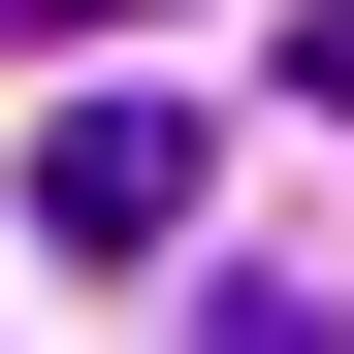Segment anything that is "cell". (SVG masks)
Returning a JSON list of instances; mask_svg holds the SVG:
<instances>
[{
    "label": "cell",
    "mask_w": 354,
    "mask_h": 354,
    "mask_svg": "<svg viewBox=\"0 0 354 354\" xmlns=\"http://www.w3.org/2000/svg\"><path fill=\"white\" fill-rule=\"evenodd\" d=\"M194 194H225V129H194V97H65V129H32V258H97V290H161V258H194Z\"/></svg>",
    "instance_id": "cell-1"
},
{
    "label": "cell",
    "mask_w": 354,
    "mask_h": 354,
    "mask_svg": "<svg viewBox=\"0 0 354 354\" xmlns=\"http://www.w3.org/2000/svg\"><path fill=\"white\" fill-rule=\"evenodd\" d=\"M32 32H161V0H32Z\"/></svg>",
    "instance_id": "cell-2"
}]
</instances>
